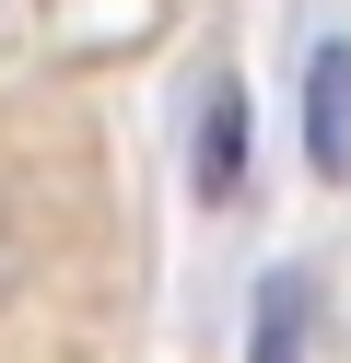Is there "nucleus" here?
<instances>
[{"label": "nucleus", "instance_id": "obj_1", "mask_svg": "<svg viewBox=\"0 0 351 363\" xmlns=\"http://www.w3.org/2000/svg\"><path fill=\"white\" fill-rule=\"evenodd\" d=\"M304 164H316L328 188H351V48L304 59Z\"/></svg>", "mask_w": 351, "mask_h": 363}, {"label": "nucleus", "instance_id": "obj_2", "mask_svg": "<svg viewBox=\"0 0 351 363\" xmlns=\"http://www.w3.org/2000/svg\"><path fill=\"white\" fill-rule=\"evenodd\" d=\"M234 176H246V94H211V129H199V188L234 199Z\"/></svg>", "mask_w": 351, "mask_h": 363}, {"label": "nucleus", "instance_id": "obj_3", "mask_svg": "<svg viewBox=\"0 0 351 363\" xmlns=\"http://www.w3.org/2000/svg\"><path fill=\"white\" fill-rule=\"evenodd\" d=\"M257 363H304V281L293 269H269V293H257Z\"/></svg>", "mask_w": 351, "mask_h": 363}]
</instances>
